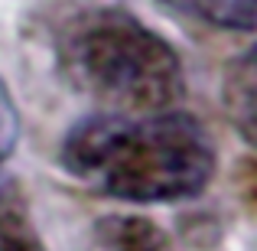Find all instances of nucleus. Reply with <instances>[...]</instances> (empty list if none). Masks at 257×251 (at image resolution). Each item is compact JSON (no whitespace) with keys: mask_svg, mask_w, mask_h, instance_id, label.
<instances>
[{"mask_svg":"<svg viewBox=\"0 0 257 251\" xmlns=\"http://www.w3.org/2000/svg\"><path fill=\"white\" fill-rule=\"evenodd\" d=\"M0 251H46L30 206L10 189L0 196Z\"/></svg>","mask_w":257,"mask_h":251,"instance_id":"obj_6","label":"nucleus"},{"mask_svg":"<svg viewBox=\"0 0 257 251\" xmlns=\"http://www.w3.org/2000/svg\"><path fill=\"white\" fill-rule=\"evenodd\" d=\"M20 134H23V121H20L17 98H13L10 85H7L4 75H0V196L7 193L4 176H7V163H10L13 153H17Z\"/></svg>","mask_w":257,"mask_h":251,"instance_id":"obj_7","label":"nucleus"},{"mask_svg":"<svg viewBox=\"0 0 257 251\" xmlns=\"http://www.w3.org/2000/svg\"><path fill=\"white\" fill-rule=\"evenodd\" d=\"M59 166L98 196L170 206L202 196L218 173V147L189 111L88 114L65 131Z\"/></svg>","mask_w":257,"mask_h":251,"instance_id":"obj_1","label":"nucleus"},{"mask_svg":"<svg viewBox=\"0 0 257 251\" xmlns=\"http://www.w3.org/2000/svg\"><path fill=\"white\" fill-rule=\"evenodd\" d=\"M257 69L254 49H244L238 59H231L221 78V105L228 121L241 134L244 144H254V111H257Z\"/></svg>","mask_w":257,"mask_h":251,"instance_id":"obj_4","label":"nucleus"},{"mask_svg":"<svg viewBox=\"0 0 257 251\" xmlns=\"http://www.w3.org/2000/svg\"><path fill=\"white\" fill-rule=\"evenodd\" d=\"M241 196H244L247 212H254V163L251 160L241 163Z\"/></svg>","mask_w":257,"mask_h":251,"instance_id":"obj_8","label":"nucleus"},{"mask_svg":"<svg viewBox=\"0 0 257 251\" xmlns=\"http://www.w3.org/2000/svg\"><path fill=\"white\" fill-rule=\"evenodd\" d=\"M176 17L192 20L208 30L225 33H254L257 0H160Z\"/></svg>","mask_w":257,"mask_h":251,"instance_id":"obj_5","label":"nucleus"},{"mask_svg":"<svg viewBox=\"0 0 257 251\" xmlns=\"http://www.w3.org/2000/svg\"><path fill=\"white\" fill-rule=\"evenodd\" d=\"M82 251H176L163 225L147 215L111 212L91 222Z\"/></svg>","mask_w":257,"mask_h":251,"instance_id":"obj_3","label":"nucleus"},{"mask_svg":"<svg viewBox=\"0 0 257 251\" xmlns=\"http://www.w3.org/2000/svg\"><path fill=\"white\" fill-rule=\"evenodd\" d=\"M56 72L104 114H160L186 98L179 49L120 4H91L59 20Z\"/></svg>","mask_w":257,"mask_h":251,"instance_id":"obj_2","label":"nucleus"}]
</instances>
